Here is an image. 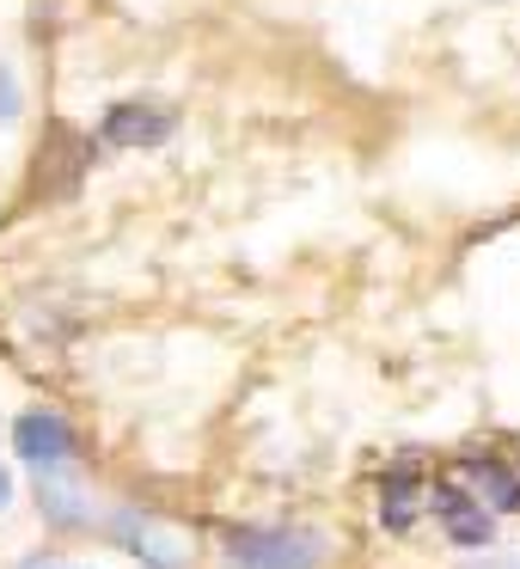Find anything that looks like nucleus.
<instances>
[{"label": "nucleus", "mask_w": 520, "mask_h": 569, "mask_svg": "<svg viewBox=\"0 0 520 569\" xmlns=\"http://www.w3.org/2000/svg\"><path fill=\"white\" fill-rule=\"evenodd\" d=\"M429 515L447 527V539H453V545H471V551L496 539L490 508H483V502H471V496L459 490V483H434V490H429Z\"/></svg>", "instance_id": "nucleus-3"}, {"label": "nucleus", "mask_w": 520, "mask_h": 569, "mask_svg": "<svg viewBox=\"0 0 520 569\" xmlns=\"http://www.w3.org/2000/svg\"><path fill=\"white\" fill-rule=\"evenodd\" d=\"M31 569H74V563H31Z\"/></svg>", "instance_id": "nucleus-11"}, {"label": "nucleus", "mask_w": 520, "mask_h": 569, "mask_svg": "<svg viewBox=\"0 0 520 569\" xmlns=\"http://www.w3.org/2000/svg\"><path fill=\"white\" fill-rule=\"evenodd\" d=\"M26 111V92H19V74L7 62H0V123H13V117Z\"/></svg>", "instance_id": "nucleus-8"}, {"label": "nucleus", "mask_w": 520, "mask_h": 569, "mask_svg": "<svg viewBox=\"0 0 520 569\" xmlns=\"http://www.w3.org/2000/svg\"><path fill=\"white\" fill-rule=\"evenodd\" d=\"M410 515H417V478H410L404 466L392 471V478H386V490H380V520L392 532H404L410 527Z\"/></svg>", "instance_id": "nucleus-7"}, {"label": "nucleus", "mask_w": 520, "mask_h": 569, "mask_svg": "<svg viewBox=\"0 0 520 569\" xmlns=\"http://www.w3.org/2000/svg\"><path fill=\"white\" fill-rule=\"evenodd\" d=\"M466 569H520V557H483V563H466Z\"/></svg>", "instance_id": "nucleus-9"}, {"label": "nucleus", "mask_w": 520, "mask_h": 569, "mask_svg": "<svg viewBox=\"0 0 520 569\" xmlns=\"http://www.w3.org/2000/svg\"><path fill=\"white\" fill-rule=\"evenodd\" d=\"M111 532L123 539V551L136 557V563H148V569H184V557H178V545L166 539V532L153 527L148 515H136V508H123V515L111 520Z\"/></svg>", "instance_id": "nucleus-5"}, {"label": "nucleus", "mask_w": 520, "mask_h": 569, "mask_svg": "<svg viewBox=\"0 0 520 569\" xmlns=\"http://www.w3.org/2000/svg\"><path fill=\"white\" fill-rule=\"evenodd\" d=\"M13 502V478H7V466H0V508Z\"/></svg>", "instance_id": "nucleus-10"}, {"label": "nucleus", "mask_w": 520, "mask_h": 569, "mask_svg": "<svg viewBox=\"0 0 520 569\" xmlns=\"http://www.w3.org/2000/svg\"><path fill=\"white\" fill-rule=\"evenodd\" d=\"M172 129H178V117L166 104H111L99 136L111 148H160V141H172Z\"/></svg>", "instance_id": "nucleus-4"}, {"label": "nucleus", "mask_w": 520, "mask_h": 569, "mask_svg": "<svg viewBox=\"0 0 520 569\" xmlns=\"http://www.w3.org/2000/svg\"><path fill=\"white\" fill-rule=\"evenodd\" d=\"M459 478H466L490 508H502V515H514V508H520V478L502 466V459H490V453L478 459V453H471V459H459Z\"/></svg>", "instance_id": "nucleus-6"}, {"label": "nucleus", "mask_w": 520, "mask_h": 569, "mask_svg": "<svg viewBox=\"0 0 520 569\" xmlns=\"http://www.w3.org/2000/svg\"><path fill=\"white\" fill-rule=\"evenodd\" d=\"M13 453L31 459V466H68V459L80 453V435L68 417H56V410H26V417L13 422Z\"/></svg>", "instance_id": "nucleus-2"}, {"label": "nucleus", "mask_w": 520, "mask_h": 569, "mask_svg": "<svg viewBox=\"0 0 520 569\" xmlns=\"http://www.w3.org/2000/svg\"><path fill=\"white\" fill-rule=\"evenodd\" d=\"M227 557L239 569H319L324 532L319 527H239L227 532Z\"/></svg>", "instance_id": "nucleus-1"}]
</instances>
